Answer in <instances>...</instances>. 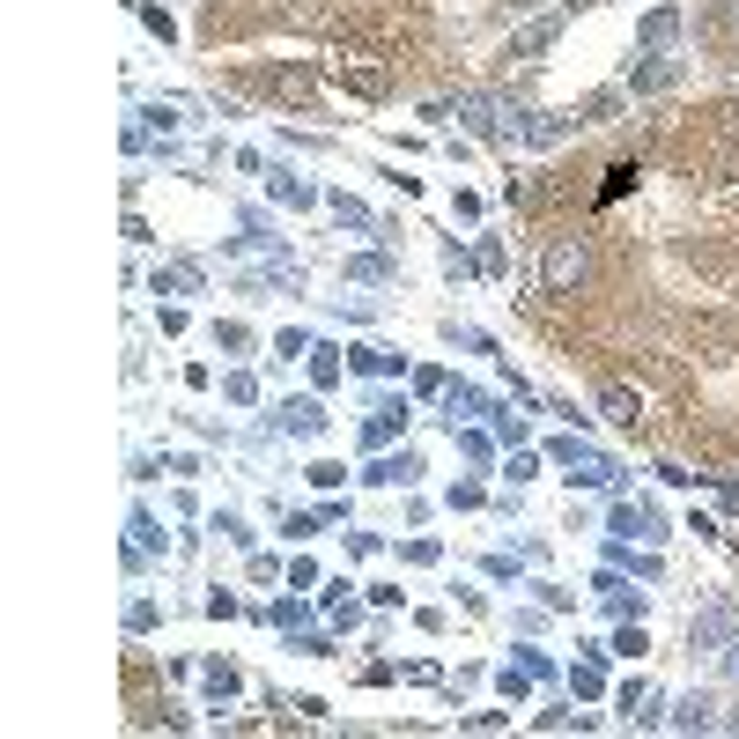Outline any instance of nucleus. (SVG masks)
Here are the masks:
<instances>
[{"instance_id": "obj_1", "label": "nucleus", "mask_w": 739, "mask_h": 739, "mask_svg": "<svg viewBox=\"0 0 739 739\" xmlns=\"http://www.w3.org/2000/svg\"><path fill=\"white\" fill-rule=\"evenodd\" d=\"M585 274H591V251H585V237H554V245H548V267H540L548 296H570V289H577Z\"/></svg>"}, {"instance_id": "obj_2", "label": "nucleus", "mask_w": 739, "mask_h": 739, "mask_svg": "<svg viewBox=\"0 0 739 739\" xmlns=\"http://www.w3.org/2000/svg\"><path fill=\"white\" fill-rule=\"evenodd\" d=\"M599 407H607V422H636V400H629V385H607V392H599Z\"/></svg>"}]
</instances>
